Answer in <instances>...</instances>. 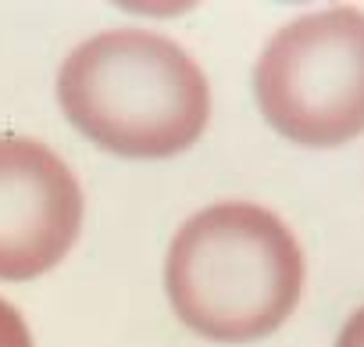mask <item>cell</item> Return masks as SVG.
<instances>
[{
	"mask_svg": "<svg viewBox=\"0 0 364 347\" xmlns=\"http://www.w3.org/2000/svg\"><path fill=\"white\" fill-rule=\"evenodd\" d=\"M168 301L193 333L247 343L275 333L304 294L293 229L250 201H222L182 222L164 261Z\"/></svg>",
	"mask_w": 364,
	"mask_h": 347,
	"instance_id": "1",
	"label": "cell"
},
{
	"mask_svg": "<svg viewBox=\"0 0 364 347\" xmlns=\"http://www.w3.org/2000/svg\"><path fill=\"white\" fill-rule=\"evenodd\" d=\"M68 122L118 157H175L211 118V86L175 40L150 29H107L79 43L58 76Z\"/></svg>",
	"mask_w": 364,
	"mask_h": 347,
	"instance_id": "2",
	"label": "cell"
},
{
	"mask_svg": "<svg viewBox=\"0 0 364 347\" xmlns=\"http://www.w3.org/2000/svg\"><path fill=\"white\" fill-rule=\"evenodd\" d=\"M336 347H364V304L346 318V326H343V333H339Z\"/></svg>",
	"mask_w": 364,
	"mask_h": 347,
	"instance_id": "6",
	"label": "cell"
},
{
	"mask_svg": "<svg viewBox=\"0 0 364 347\" xmlns=\"http://www.w3.org/2000/svg\"><path fill=\"white\" fill-rule=\"evenodd\" d=\"M82 229L75 172L40 140L0 136V279L22 283L68 258Z\"/></svg>",
	"mask_w": 364,
	"mask_h": 347,
	"instance_id": "4",
	"label": "cell"
},
{
	"mask_svg": "<svg viewBox=\"0 0 364 347\" xmlns=\"http://www.w3.org/2000/svg\"><path fill=\"white\" fill-rule=\"evenodd\" d=\"M261 115L304 147H339L364 133V11L339 4L282 26L254 68Z\"/></svg>",
	"mask_w": 364,
	"mask_h": 347,
	"instance_id": "3",
	"label": "cell"
},
{
	"mask_svg": "<svg viewBox=\"0 0 364 347\" xmlns=\"http://www.w3.org/2000/svg\"><path fill=\"white\" fill-rule=\"evenodd\" d=\"M0 347H33V333L22 311L4 297H0Z\"/></svg>",
	"mask_w": 364,
	"mask_h": 347,
	"instance_id": "5",
	"label": "cell"
}]
</instances>
